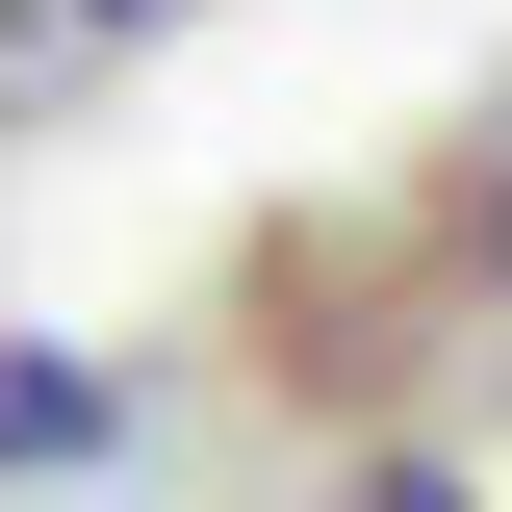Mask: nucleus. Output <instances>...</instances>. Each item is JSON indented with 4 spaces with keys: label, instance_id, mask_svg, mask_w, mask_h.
<instances>
[{
    "label": "nucleus",
    "instance_id": "f257e3e1",
    "mask_svg": "<svg viewBox=\"0 0 512 512\" xmlns=\"http://www.w3.org/2000/svg\"><path fill=\"white\" fill-rule=\"evenodd\" d=\"M154 26H180V0H0V128H26V103H77V77H128Z\"/></svg>",
    "mask_w": 512,
    "mask_h": 512
},
{
    "label": "nucleus",
    "instance_id": "f03ea898",
    "mask_svg": "<svg viewBox=\"0 0 512 512\" xmlns=\"http://www.w3.org/2000/svg\"><path fill=\"white\" fill-rule=\"evenodd\" d=\"M52 461H103V359H0V487H52Z\"/></svg>",
    "mask_w": 512,
    "mask_h": 512
},
{
    "label": "nucleus",
    "instance_id": "7ed1b4c3",
    "mask_svg": "<svg viewBox=\"0 0 512 512\" xmlns=\"http://www.w3.org/2000/svg\"><path fill=\"white\" fill-rule=\"evenodd\" d=\"M359 512H487V487H461V461H384V487H359Z\"/></svg>",
    "mask_w": 512,
    "mask_h": 512
}]
</instances>
